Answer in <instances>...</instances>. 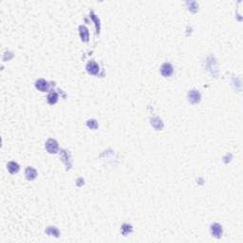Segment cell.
I'll return each mask as SVG.
<instances>
[{"label": "cell", "instance_id": "obj_4", "mask_svg": "<svg viewBox=\"0 0 243 243\" xmlns=\"http://www.w3.org/2000/svg\"><path fill=\"white\" fill-rule=\"evenodd\" d=\"M87 71L89 73H91V74H97L98 71H99V67L96 63H89L87 67Z\"/></svg>", "mask_w": 243, "mask_h": 243}, {"label": "cell", "instance_id": "obj_10", "mask_svg": "<svg viewBox=\"0 0 243 243\" xmlns=\"http://www.w3.org/2000/svg\"><path fill=\"white\" fill-rule=\"evenodd\" d=\"M57 99H58V97H57V94L56 93H51L48 95V101L49 104H51V105H52V104L56 103Z\"/></svg>", "mask_w": 243, "mask_h": 243}, {"label": "cell", "instance_id": "obj_9", "mask_svg": "<svg viewBox=\"0 0 243 243\" xmlns=\"http://www.w3.org/2000/svg\"><path fill=\"white\" fill-rule=\"evenodd\" d=\"M80 34H81V37H82V39L83 40H87V38H88V32H87V28H85V27H81L80 28Z\"/></svg>", "mask_w": 243, "mask_h": 243}, {"label": "cell", "instance_id": "obj_2", "mask_svg": "<svg viewBox=\"0 0 243 243\" xmlns=\"http://www.w3.org/2000/svg\"><path fill=\"white\" fill-rule=\"evenodd\" d=\"M161 72L163 76H170L172 72H173V67L170 65L169 63H165L163 64L162 66V68H161Z\"/></svg>", "mask_w": 243, "mask_h": 243}, {"label": "cell", "instance_id": "obj_6", "mask_svg": "<svg viewBox=\"0 0 243 243\" xmlns=\"http://www.w3.org/2000/svg\"><path fill=\"white\" fill-rule=\"evenodd\" d=\"M36 175H37V173H36L35 170L33 169V168H32V167L27 168V170H26V177H27L28 180H33V178H36Z\"/></svg>", "mask_w": 243, "mask_h": 243}, {"label": "cell", "instance_id": "obj_1", "mask_svg": "<svg viewBox=\"0 0 243 243\" xmlns=\"http://www.w3.org/2000/svg\"><path fill=\"white\" fill-rule=\"evenodd\" d=\"M46 148L49 153H56L58 150V145L54 140H48L46 143Z\"/></svg>", "mask_w": 243, "mask_h": 243}, {"label": "cell", "instance_id": "obj_3", "mask_svg": "<svg viewBox=\"0 0 243 243\" xmlns=\"http://www.w3.org/2000/svg\"><path fill=\"white\" fill-rule=\"evenodd\" d=\"M200 93L197 92V90H192L190 91L189 93V100L191 103H197L200 101Z\"/></svg>", "mask_w": 243, "mask_h": 243}, {"label": "cell", "instance_id": "obj_7", "mask_svg": "<svg viewBox=\"0 0 243 243\" xmlns=\"http://www.w3.org/2000/svg\"><path fill=\"white\" fill-rule=\"evenodd\" d=\"M36 87L39 89V90L45 91V90H47V88H48V83L45 80H43V79H40V80H38L36 82Z\"/></svg>", "mask_w": 243, "mask_h": 243}, {"label": "cell", "instance_id": "obj_8", "mask_svg": "<svg viewBox=\"0 0 243 243\" xmlns=\"http://www.w3.org/2000/svg\"><path fill=\"white\" fill-rule=\"evenodd\" d=\"M8 170L11 172L12 174H13V173H16L19 170V165L17 164L16 162H11L8 163Z\"/></svg>", "mask_w": 243, "mask_h": 243}, {"label": "cell", "instance_id": "obj_5", "mask_svg": "<svg viewBox=\"0 0 243 243\" xmlns=\"http://www.w3.org/2000/svg\"><path fill=\"white\" fill-rule=\"evenodd\" d=\"M212 235H214L217 237H220L221 236V226L220 224H214L211 229Z\"/></svg>", "mask_w": 243, "mask_h": 243}]
</instances>
